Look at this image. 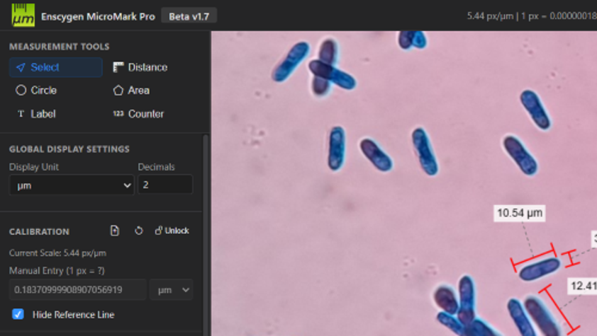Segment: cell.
Instances as JSON below:
<instances>
[{
    "label": "cell",
    "instance_id": "e0dca14e",
    "mask_svg": "<svg viewBox=\"0 0 597 336\" xmlns=\"http://www.w3.org/2000/svg\"><path fill=\"white\" fill-rule=\"evenodd\" d=\"M413 35L415 31H401L398 37V43L401 50H408L413 47Z\"/></svg>",
    "mask_w": 597,
    "mask_h": 336
},
{
    "label": "cell",
    "instance_id": "8fae6325",
    "mask_svg": "<svg viewBox=\"0 0 597 336\" xmlns=\"http://www.w3.org/2000/svg\"><path fill=\"white\" fill-rule=\"evenodd\" d=\"M359 148L367 159L369 160L375 168L381 172H389L394 168V161L379 147L378 144L371 139H363L359 142Z\"/></svg>",
    "mask_w": 597,
    "mask_h": 336
},
{
    "label": "cell",
    "instance_id": "5b68a950",
    "mask_svg": "<svg viewBox=\"0 0 597 336\" xmlns=\"http://www.w3.org/2000/svg\"><path fill=\"white\" fill-rule=\"evenodd\" d=\"M308 69H310L311 73H313L317 78H321V79L328 80L330 83H336L343 90L352 91L356 87V80L354 76L340 71L335 66L321 62L320 60L311 61L308 64Z\"/></svg>",
    "mask_w": 597,
    "mask_h": 336
},
{
    "label": "cell",
    "instance_id": "52a82bcc",
    "mask_svg": "<svg viewBox=\"0 0 597 336\" xmlns=\"http://www.w3.org/2000/svg\"><path fill=\"white\" fill-rule=\"evenodd\" d=\"M562 266H563V262L559 257H544L541 260L530 262V264L523 266L518 272V277L522 282H525V283L537 282V280L542 279L544 277L558 272Z\"/></svg>",
    "mask_w": 597,
    "mask_h": 336
},
{
    "label": "cell",
    "instance_id": "4fadbf2b",
    "mask_svg": "<svg viewBox=\"0 0 597 336\" xmlns=\"http://www.w3.org/2000/svg\"><path fill=\"white\" fill-rule=\"evenodd\" d=\"M436 320L439 323L445 325L446 328L450 329V332L457 334V336H476L471 328V325H466L462 322L459 321V318L453 315H448V313H437Z\"/></svg>",
    "mask_w": 597,
    "mask_h": 336
},
{
    "label": "cell",
    "instance_id": "7c38bea8",
    "mask_svg": "<svg viewBox=\"0 0 597 336\" xmlns=\"http://www.w3.org/2000/svg\"><path fill=\"white\" fill-rule=\"evenodd\" d=\"M434 301L443 313L457 316L459 311V296L453 287L441 285L434 292Z\"/></svg>",
    "mask_w": 597,
    "mask_h": 336
},
{
    "label": "cell",
    "instance_id": "6da1fadb",
    "mask_svg": "<svg viewBox=\"0 0 597 336\" xmlns=\"http://www.w3.org/2000/svg\"><path fill=\"white\" fill-rule=\"evenodd\" d=\"M527 313L542 336H563V330L554 315L537 296H528L523 301Z\"/></svg>",
    "mask_w": 597,
    "mask_h": 336
},
{
    "label": "cell",
    "instance_id": "3957f363",
    "mask_svg": "<svg viewBox=\"0 0 597 336\" xmlns=\"http://www.w3.org/2000/svg\"><path fill=\"white\" fill-rule=\"evenodd\" d=\"M457 318L466 325H472L476 318V284L469 276L462 277L459 280V311Z\"/></svg>",
    "mask_w": 597,
    "mask_h": 336
},
{
    "label": "cell",
    "instance_id": "9a60e30c",
    "mask_svg": "<svg viewBox=\"0 0 597 336\" xmlns=\"http://www.w3.org/2000/svg\"><path fill=\"white\" fill-rule=\"evenodd\" d=\"M471 328L476 336H503L501 332L492 328L491 325L483 321L481 318H476L471 325Z\"/></svg>",
    "mask_w": 597,
    "mask_h": 336
},
{
    "label": "cell",
    "instance_id": "277c9868",
    "mask_svg": "<svg viewBox=\"0 0 597 336\" xmlns=\"http://www.w3.org/2000/svg\"><path fill=\"white\" fill-rule=\"evenodd\" d=\"M412 144L418 154L420 167L425 174L429 177H434L439 173V163L435 156L434 149L431 147L427 132L423 128H417L412 132Z\"/></svg>",
    "mask_w": 597,
    "mask_h": 336
},
{
    "label": "cell",
    "instance_id": "ba28073f",
    "mask_svg": "<svg viewBox=\"0 0 597 336\" xmlns=\"http://www.w3.org/2000/svg\"><path fill=\"white\" fill-rule=\"evenodd\" d=\"M520 100L537 128L545 132L551 129L552 122L537 93L532 90H525L520 95Z\"/></svg>",
    "mask_w": 597,
    "mask_h": 336
},
{
    "label": "cell",
    "instance_id": "30bf717a",
    "mask_svg": "<svg viewBox=\"0 0 597 336\" xmlns=\"http://www.w3.org/2000/svg\"><path fill=\"white\" fill-rule=\"evenodd\" d=\"M345 159V132L342 127H333L330 132L329 163L330 170H340Z\"/></svg>",
    "mask_w": 597,
    "mask_h": 336
},
{
    "label": "cell",
    "instance_id": "d6986e66",
    "mask_svg": "<svg viewBox=\"0 0 597 336\" xmlns=\"http://www.w3.org/2000/svg\"><path fill=\"white\" fill-rule=\"evenodd\" d=\"M12 318L15 320H22L24 318V310L21 309V308H16V309L12 310Z\"/></svg>",
    "mask_w": 597,
    "mask_h": 336
},
{
    "label": "cell",
    "instance_id": "9c48e42d",
    "mask_svg": "<svg viewBox=\"0 0 597 336\" xmlns=\"http://www.w3.org/2000/svg\"><path fill=\"white\" fill-rule=\"evenodd\" d=\"M508 313L514 322L521 336H537V330L534 328L533 322L527 313L523 303L518 299H510L508 301Z\"/></svg>",
    "mask_w": 597,
    "mask_h": 336
},
{
    "label": "cell",
    "instance_id": "2e32d148",
    "mask_svg": "<svg viewBox=\"0 0 597 336\" xmlns=\"http://www.w3.org/2000/svg\"><path fill=\"white\" fill-rule=\"evenodd\" d=\"M312 91H313L314 95H317V97H324L331 91V83L328 80L314 76L313 81H312Z\"/></svg>",
    "mask_w": 597,
    "mask_h": 336
},
{
    "label": "cell",
    "instance_id": "8992f818",
    "mask_svg": "<svg viewBox=\"0 0 597 336\" xmlns=\"http://www.w3.org/2000/svg\"><path fill=\"white\" fill-rule=\"evenodd\" d=\"M310 45L307 42H298L289 50V53L287 54V57H284V60L277 66L275 72L272 74V79L277 83H282L284 80H287L298 64L306 59L307 55L310 53Z\"/></svg>",
    "mask_w": 597,
    "mask_h": 336
},
{
    "label": "cell",
    "instance_id": "5bb4252c",
    "mask_svg": "<svg viewBox=\"0 0 597 336\" xmlns=\"http://www.w3.org/2000/svg\"><path fill=\"white\" fill-rule=\"evenodd\" d=\"M338 45L337 42L333 38H328L325 41L321 43L320 48H319V60L321 62L335 66L338 61Z\"/></svg>",
    "mask_w": 597,
    "mask_h": 336
},
{
    "label": "cell",
    "instance_id": "7a4b0ae2",
    "mask_svg": "<svg viewBox=\"0 0 597 336\" xmlns=\"http://www.w3.org/2000/svg\"><path fill=\"white\" fill-rule=\"evenodd\" d=\"M503 147L507 151L511 159L514 160L522 173L532 177L537 174L539 170L537 160L534 159L533 155L527 151L525 144L520 139L514 135H508L503 140Z\"/></svg>",
    "mask_w": 597,
    "mask_h": 336
},
{
    "label": "cell",
    "instance_id": "ac0fdd59",
    "mask_svg": "<svg viewBox=\"0 0 597 336\" xmlns=\"http://www.w3.org/2000/svg\"><path fill=\"white\" fill-rule=\"evenodd\" d=\"M428 45L427 36L422 31H415L413 35V47L418 50H424Z\"/></svg>",
    "mask_w": 597,
    "mask_h": 336
}]
</instances>
